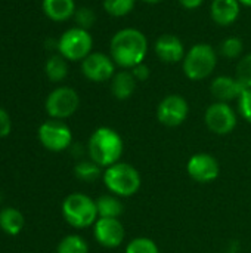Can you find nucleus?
<instances>
[{"label": "nucleus", "instance_id": "obj_1", "mask_svg": "<svg viewBox=\"0 0 251 253\" xmlns=\"http://www.w3.org/2000/svg\"><path fill=\"white\" fill-rule=\"evenodd\" d=\"M148 53V39L138 28H121L109 42V56L121 70H132L143 62Z\"/></svg>", "mask_w": 251, "mask_h": 253}, {"label": "nucleus", "instance_id": "obj_2", "mask_svg": "<svg viewBox=\"0 0 251 253\" xmlns=\"http://www.w3.org/2000/svg\"><path fill=\"white\" fill-rule=\"evenodd\" d=\"M124 144L120 133L111 127H98L89 138L87 153L90 160H93L101 168H108L120 162L123 156Z\"/></svg>", "mask_w": 251, "mask_h": 253}, {"label": "nucleus", "instance_id": "obj_3", "mask_svg": "<svg viewBox=\"0 0 251 253\" xmlns=\"http://www.w3.org/2000/svg\"><path fill=\"white\" fill-rule=\"evenodd\" d=\"M102 179L108 191L120 199L135 196L142 185V178L138 169L123 162L105 168Z\"/></svg>", "mask_w": 251, "mask_h": 253}, {"label": "nucleus", "instance_id": "obj_4", "mask_svg": "<svg viewBox=\"0 0 251 253\" xmlns=\"http://www.w3.org/2000/svg\"><path fill=\"white\" fill-rule=\"evenodd\" d=\"M217 65V52L209 43H197L186 50L182 61L183 74L192 80L200 82L210 77Z\"/></svg>", "mask_w": 251, "mask_h": 253}, {"label": "nucleus", "instance_id": "obj_5", "mask_svg": "<svg viewBox=\"0 0 251 253\" xmlns=\"http://www.w3.org/2000/svg\"><path fill=\"white\" fill-rule=\"evenodd\" d=\"M62 216L74 228H87L98 221L96 200L83 193H72L62 202Z\"/></svg>", "mask_w": 251, "mask_h": 253}, {"label": "nucleus", "instance_id": "obj_6", "mask_svg": "<svg viewBox=\"0 0 251 253\" xmlns=\"http://www.w3.org/2000/svg\"><path fill=\"white\" fill-rule=\"evenodd\" d=\"M93 37L87 30L80 27H72L64 31L56 43L58 53L62 55L67 61H83L87 55L92 53Z\"/></svg>", "mask_w": 251, "mask_h": 253}, {"label": "nucleus", "instance_id": "obj_7", "mask_svg": "<svg viewBox=\"0 0 251 253\" xmlns=\"http://www.w3.org/2000/svg\"><path fill=\"white\" fill-rule=\"evenodd\" d=\"M80 107L78 93L70 86H61L53 89L44 102L46 113L55 120H65L75 114Z\"/></svg>", "mask_w": 251, "mask_h": 253}, {"label": "nucleus", "instance_id": "obj_8", "mask_svg": "<svg viewBox=\"0 0 251 253\" xmlns=\"http://www.w3.org/2000/svg\"><path fill=\"white\" fill-rule=\"evenodd\" d=\"M37 135H38L40 144L46 150L53 151V153L65 151L72 144V132L62 120L50 119L44 122L38 127Z\"/></svg>", "mask_w": 251, "mask_h": 253}, {"label": "nucleus", "instance_id": "obj_9", "mask_svg": "<svg viewBox=\"0 0 251 253\" xmlns=\"http://www.w3.org/2000/svg\"><path fill=\"white\" fill-rule=\"evenodd\" d=\"M204 122L210 132L216 135H228L237 127L238 116L228 102L216 101L207 107Z\"/></svg>", "mask_w": 251, "mask_h": 253}, {"label": "nucleus", "instance_id": "obj_10", "mask_svg": "<svg viewBox=\"0 0 251 253\" xmlns=\"http://www.w3.org/2000/svg\"><path fill=\"white\" fill-rule=\"evenodd\" d=\"M189 114L188 101L178 93H170L164 96L157 107V119L166 127L180 126Z\"/></svg>", "mask_w": 251, "mask_h": 253}, {"label": "nucleus", "instance_id": "obj_11", "mask_svg": "<svg viewBox=\"0 0 251 253\" xmlns=\"http://www.w3.org/2000/svg\"><path fill=\"white\" fill-rule=\"evenodd\" d=\"M115 62L112 58L104 52H92L81 61L83 76L93 83H104L114 77Z\"/></svg>", "mask_w": 251, "mask_h": 253}, {"label": "nucleus", "instance_id": "obj_12", "mask_svg": "<svg viewBox=\"0 0 251 253\" xmlns=\"http://www.w3.org/2000/svg\"><path fill=\"white\" fill-rule=\"evenodd\" d=\"M186 172L194 181L200 184H209L217 179L220 173V166L215 156L209 153H198L188 160Z\"/></svg>", "mask_w": 251, "mask_h": 253}, {"label": "nucleus", "instance_id": "obj_13", "mask_svg": "<svg viewBox=\"0 0 251 253\" xmlns=\"http://www.w3.org/2000/svg\"><path fill=\"white\" fill-rule=\"evenodd\" d=\"M93 236L101 246L115 249L124 242L126 231L118 218H98L93 225Z\"/></svg>", "mask_w": 251, "mask_h": 253}, {"label": "nucleus", "instance_id": "obj_14", "mask_svg": "<svg viewBox=\"0 0 251 253\" xmlns=\"http://www.w3.org/2000/svg\"><path fill=\"white\" fill-rule=\"evenodd\" d=\"M154 50H155V55L157 58L164 62V64H178V62H182L183 58H185V46H183V42L172 34V33H166V34H161L157 40H155V44H154Z\"/></svg>", "mask_w": 251, "mask_h": 253}, {"label": "nucleus", "instance_id": "obj_15", "mask_svg": "<svg viewBox=\"0 0 251 253\" xmlns=\"http://www.w3.org/2000/svg\"><path fill=\"white\" fill-rule=\"evenodd\" d=\"M244 89L246 87L238 82V79L231 76H217L210 83V93L219 102L229 104L231 101H238Z\"/></svg>", "mask_w": 251, "mask_h": 253}, {"label": "nucleus", "instance_id": "obj_16", "mask_svg": "<svg viewBox=\"0 0 251 253\" xmlns=\"http://www.w3.org/2000/svg\"><path fill=\"white\" fill-rule=\"evenodd\" d=\"M241 13V3L238 0H213L210 4V16L215 24L229 27L237 22Z\"/></svg>", "mask_w": 251, "mask_h": 253}, {"label": "nucleus", "instance_id": "obj_17", "mask_svg": "<svg viewBox=\"0 0 251 253\" xmlns=\"http://www.w3.org/2000/svg\"><path fill=\"white\" fill-rule=\"evenodd\" d=\"M136 79L130 70H120L111 79V93L118 101L129 99L136 90Z\"/></svg>", "mask_w": 251, "mask_h": 253}, {"label": "nucleus", "instance_id": "obj_18", "mask_svg": "<svg viewBox=\"0 0 251 253\" xmlns=\"http://www.w3.org/2000/svg\"><path fill=\"white\" fill-rule=\"evenodd\" d=\"M41 9L43 13L55 22H64L74 18L77 10L74 0H43Z\"/></svg>", "mask_w": 251, "mask_h": 253}, {"label": "nucleus", "instance_id": "obj_19", "mask_svg": "<svg viewBox=\"0 0 251 253\" xmlns=\"http://www.w3.org/2000/svg\"><path fill=\"white\" fill-rule=\"evenodd\" d=\"M24 215L15 208H4L0 212V228L7 236H18L24 228Z\"/></svg>", "mask_w": 251, "mask_h": 253}, {"label": "nucleus", "instance_id": "obj_20", "mask_svg": "<svg viewBox=\"0 0 251 253\" xmlns=\"http://www.w3.org/2000/svg\"><path fill=\"white\" fill-rule=\"evenodd\" d=\"M96 209L99 218H120L124 212L121 199L114 194H102L96 200Z\"/></svg>", "mask_w": 251, "mask_h": 253}, {"label": "nucleus", "instance_id": "obj_21", "mask_svg": "<svg viewBox=\"0 0 251 253\" xmlns=\"http://www.w3.org/2000/svg\"><path fill=\"white\" fill-rule=\"evenodd\" d=\"M44 74L53 83L62 82L68 76V61L59 53L49 56L44 64Z\"/></svg>", "mask_w": 251, "mask_h": 253}, {"label": "nucleus", "instance_id": "obj_22", "mask_svg": "<svg viewBox=\"0 0 251 253\" xmlns=\"http://www.w3.org/2000/svg\"><path fill=\"white\" fill-rule=\"evenodd\" d=\"M74 173L78 179L84 181V182H93L96 181L99 176L104 175L102 168L99 165H96L93 160H81L75 165L74 168Z\"/></svg>", "mask_w": 251, "mask_h": 253}, {"label": "nucleus", "instance_id": "obj_23", "mask_svg": "<svg viewBox=\"0 0 251 253\" xmlns=\"http://www.w3.org/2000/svg\"><path fill=\"white\" fill-rule=\"evenodd\" d=\"M56 253H89V246L81 236L70 234L59 242Z\"/></svg>", "mask_w": 251, "mask_h": 253}, {"label": "nucleus", "instance_id": "obj_24", "mask_svg": "<svg viewBox=\"0 0 251 253\" xmlns=\"http://www.w3.org/2000/svg\"><path fill=\"white\" fill-rule=\"evenodd\" d=\"M135 4L136 0H102L104 10L114 18H123L129 15Z\"/></svg>", "mask_w": 251, "mask_h": 253}, {"label": "nucleus", "instance_id": "obj_25", "mask_svg": "<svg viewBox=\"0 0 251 253\" xmlns=\"http://www.w3.org/2000/svg\"><path fill=\"white\" fill-rule=\"evenodd\" d=\"M244 43L238 37H226L219 44V53L226 59H235L243 55Z\"/></svg>", "mask_w": 251, "mask_h": 253}, {"label": "nucleus", "instance_id": "obj_26", "mask_svg": "<svg viewBox=\"0 0 251 253\" xmlns=\"http://www.w3.org/2000/svg\"><path fill=\"white\" fill-rule=\"evenodd\" d=\"M126 253H160L154 240L148 237H136L126 246Z\"/></svg>", "mask_w": 251, "mask_h": 253}, {"label": "nucleus", "instance_id": "obj_27", "mask_svg": "<svg viewBox=\"0 0 251 253\" xmlns=\"http://www.w3.org/2000/svg\"><path fill=\"white\" fill-rule=\"evenodd\" d=\"M235 77L246 87L251 89V53L243 56L235 68Z\"/></svg>", "mask_w": 251, "mask_h": 253}, {"label": "nucleus", "instance_id": "obj_28", "mask_svg": "<svg viewBox=\"0 0 251 253\" xmlns=\"http://www.w3.org/2000/svg\"><path fill=\"white\" fill-rule=\"evenodd\" d=\"M74 19H75V27H80L83 30H90L95 22H96V13L92 7H87V6H81L75 10L74 13Z\"/></svg>", "mask_w": 251, "mask_h": 253}, {"label": "nucleus", "instance_id": "obj_29", "mask_svg": "<svg viewBox=\"0 0 251 253\" xmlns=\"http://www.w3.org/2000/svg\"><path fill=\"white\" fill-rule=\"evenodd\" d=\"M238 113L246 122L251 123V89H244L238 98Z\"/></svg>", "mask_w": 251, "mask_h": 253}, {"label": "nucleus", "instance_id": "obj_30", "mask_svg": "<svg viewBox=\"0 0 251 253\" xmlns=\"http://www.w3.org/2000/svg\"><path fill=\"white\" fill-rule=\"evenodd\" d=\"M12 130V120L9 113L0 107V138H4L10 133Z\"/></svg>", "mask_w": 251, "mask_h": 253}, {"label": "nucleus", "instance_id": "obj_31", "mask_svg": "<svg viewBox=\"0 0 251 253\" xmlns=\"http://www.w3.org/2000/svg\"><path fill=\"white\" fill-rule=\"evenodd\" d=\"M130 71H132L133 77L136 79V82H146L149 79V76H151L149 67L146 64H143V62L136 65V67H133Z\"/></svg>", "mask_w": 251, "mask_h": 253}, {"label": "nucleus", "instance_id": "obj_32", "mask_svg": "<svg viewBox=\"0 0 251 253\" xmlns=\"http://www.w3.org/2000/svg\"><path fill=\"white\" fill-rule=\"evenodd\" d=\"M178 1H179V4H180L183 9H188V10L198 9V7L204 3V0H178Z\"/></svg>", "mask_w": 251, "mask_h": 253}, {"label": "nucleus", "instance_id": "obj_33", "mask_svg": "<svg viewBox=\"0 0 251 253\" xmlns=\"http://www.w3.org/2000/svg\"><path fill=\"white\" fill-rule=\"evenodd\" d=\"M243 6H247V7H251V0H238Z\"/></svg>", "mask_w": 251, "mask_h": 253}, {"label": "nucleus", "instance_id": "obj_34", "mask_svg": "<svg viewBox=\"0 0 251 253\" xmlns=\"http://www.w3.org/2000/svg\"><path fill=\"white\" fill-rule=\"evenodd\" d=\"M143 3H148V4H157V3H160V1H163V0H142Z\"/></svg>", "mask_w": 251, "mask_h": 253}]
</instances>
